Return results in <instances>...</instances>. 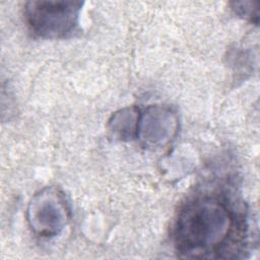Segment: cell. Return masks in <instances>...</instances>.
I'll use <instances>...</instances> for the list:
<instances>
[{
	"label": "cell",
	"instance_id": "1",
	"mask_svg": "<svg viewBox=\"0 0 260 260\" xmlns=\"http://www.w3.org/2000/svg\"><path fill=\"white\" fill-rule=\"evenodd\" d=\"M235 214L216 197H199L182 207L174 228L177 253L183 258H223L234 235Z\"/></svg>",
	"mask_w": 260,
	"mask_h": 260
},
{
	"label": "cell",
	"instance_id": "2",
	"mask_svg": "<svg viewBox=\"0 0 260 260\" xmlns=\"http://www.w3.org/2000/svg\"><path fill=\"white\" fill-rule=\"evenodd\" d=\"M83 2L72 0H34L24 8L29 28L44 39L63 38L78 24Z\"/></svg>",
	"mask_w": 260,
	"mask_h": 260
},
{
	"label": "cell",
	"instance_id": "3",
	"mask_svg": "<svg viewBox=\"0 0 260 260\" xmlns=\"http://www.w3.org/2000/svg\"><path fill=\"white\" fill-rule=\"evenodd\" d=\"M70 219V208L61 190L45 187L30 198L26 208L29 229L41 238L59 236Z\"/></svg>",
	"mask_w": 260,
	"mask_h": 260
},
{
	"label": "cell",
	"instance_id": "4",
	"mask_svg": "<svg viewBox=\"0 0 260 260\" xmlns=\"http://www.w3.org/2000/svg\"><path fill=\"white\" fill-rule=\"evenodd\" d=\"M179 119L167 106H149L140 113L136 138L146 148L157 149L168 145L177 135Z\"/></svg>",
	"mask_w": 260,
	"mask_h": 260
},
{
	"label": "cell",
	"instance_id": "5",
	"mask_svg": "<svg viewBox=\"0 0 260 260\" xmlns=\"http://www.w3.org/2000/svg\"><path fill=\"white\" fill-rule=\"evenodd\" d=\"M140 111L137 107H126L113 113L108 121V130L117 139L129 141L136 138Z\"/></svg>",
	"mask_w": 260,
	"mask_h": 260
},
{
	"label": "cell",
	"instance_id": "6",
	"mask_svg": "<svg viewBox=\"0 0 260 260\" xmlns=\"http://www.w3.org/2000/svg\"><path fill=\"white\" fill-rule=\"evenodd\" d=\"M233 10L251 22L258 24L259 22V9L260 2L258 1H237L232 3Z\"/></svg>",
	"mask_w": 260,
	"mask_h": 260
}]
</instances>
